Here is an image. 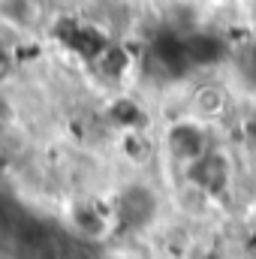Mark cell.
I'll list each match as a JSON object with an SVG mask.
<instances>
[{
  "label": "cell",
  "mask_w": 256,
  "mask_h": 259,
  "mask_svg": "<svg viewBox=\"0 0 256 259\" xmlns=\"http://www.w3.org/2000/svg\"><path fill=\"white\" fill-rule=\"evenodd\" d=\"M232 109V91L223 81H202L190 94V118L202 124H217L229 115Z\"/></svg>",
  "instance_id": "obj_2"
},
{
  "label": "cell",
  "mask_w": 256,
  "mask_h": 259,
  "mask_svg": "<svg viewBox=\"0 0 256 259\" xmlns=\"http://www.w3.org/2000/svg\"><path fill=\"white\" fill-rule=\"evenodd\" d=\"M208 148H211V142H208V124H202L196 118L172 124V130H169V154L175 157V163L184 172L190 169Z\"/></svg>",
  "instance_id": "obj_1"
}]
</instances>
